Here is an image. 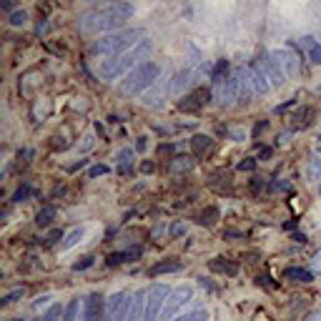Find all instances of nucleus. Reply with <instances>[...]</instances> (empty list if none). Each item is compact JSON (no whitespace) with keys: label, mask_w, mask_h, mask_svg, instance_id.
I'll return each instance as SVG.
<instances>
[{"label":"nucleus","mask_w":321,"mask_h":321,"mask_svg":"<svg viewBox=\"0 0 321 321\" xmlns=\"http://www.w3.org/2000/svg\"><path fill=\"white\" fill-rule=\"evenodd\" d=\"M138 38H143V30H140V28H128V30H120V33L105 35V38L96 40L93 50L100 53V56L116 58V56H123V53H128V48L136 45Z\"/></svg>","instance_id":"1"},{"label":"nucleus","mask_w":321,"mask_h":321,"mask_svg":"<svg viewBox=\"0 0 321 321\" xmlns=\"http://www.w3.org/2000/svg\"><path fill=\"white\" fill-rule=\"evenodd\" d=\"M158 76H160V65L158 63H151V60L140 63L138 68H133L131 73H128V78L120 83V93L123 96H138L140 91L151 88Z\"/></svg>","instance_id":"2"},{"label":"nucleus","mask_w":321,"mask_h":321,"mask_svg":"<svg viewBox=\"0 0 321 321\" xmlns=\"http://www.w3.org/2000/svg\"><path fill=\"white\" fill-rule=\"evenodd\" d=\"M148 53H151V43L143 40L140 45H136L133 50L123 53V56H116V58L103 60V63H100V76H103V78H118L123 70H128L136 60H143Z\"/></svg>","instance_id":"3"},{"label":"nucleus","mask_w":321,"mask_h":321,"mask_svg":"<svg viewBox=\"0 0 321 321\" xmlns=\"http://www.w3.org/2000/svg\"><path fill=\"white\" fill-rule=\"evenodd\" d=\"M120 20H116V18H111L108 13H105L103 8H98V10H91V13H85V15H80V20H78V28L83 30V33H103V30H113L116 25H118Z\"/></svg>","instance_id":"4"},{"label":"nucleus","mask_w":321,"mask_h":321,"mask_svg":"<svg viewBox=\"0 0 321 321\" xmlns=\"http://www.w3.org/2000/svg\"><path fill=\"white\" fill-rule=\"evenodd\" d=\"M171 296V289L166 283H156L151 286L148 296H146V314H143V321H158V316L163 314V306H166V299Z\"/></svg>","instance_id":"5"},{"label":"nucleus","mask_w":321,"mask_h":321,"mask_svg":"<svg viewBox=\"0 0 321 321\" xmlns=\"http://www.w3.org/2000/svg\"><path fill=\"white\" fill-rule=\"evenodd\" d=\"M131 314V296L126 291H118L105 304V321H126Z\"/></svg>","instance_id":"6"},{"label":"nucleus","mask_w":321,"mask_h":321,"mask_svg":"<svg viewBox=\"0 0 321 321\" xmlns=\"http://www.w3.org/2000/svg\"><path fill=\"white\" fill-rule=\"evenodd\" d=\"M191 296H193V289L191 286H181V289H176V291H171V296L166 299V306H163V314H160V319L158 321H171L178 311H181L188 301H191Z\"/></svg>","instance_id":"7"},{"label":"nucleus","mask_w":321,"mask_h":321,"mask_svg":"<svg viewBox=\"0 0 321 321\" xmlns=\"http://www.w3.org/2000/svg\"><path fill=\"white\" fill-rule=\"evenodd\" d=\"M256 63H259V68L266 73V78H269L274 85H283L286 83V73L281 70V65L274 60V56H266V53H261V56L256 58Z\"/></svg>","instance_id":"8"},{"label":"nucleus","mask_w":321,"mask_h":321,"mask_svg":"<svg viewBox=\"0 0 321 321\" xmlns=\"http://www.w3.org/2000/svg\"><path fill=\"white\" fill-rule=\"evenodd\" d=\"M271 56H274V60H276L279 65H281V70H283V73H286V76H296L299 70H301V63H299V58L294 56L291 50H286V48H281V50H274Z\"/></svg>","instance_id":"9"},{"label":"nucleus","mask_w":321,"mask_h":321,"mask_svg":"<svg viewBox=\"0 0 321 321\" xmlns=\"http://www.w3.org/2000/svg\"><path fill=\"white\" fill-rule=\"evenodd\" d=\"M248 83H251V88L256 93H269V88H271V83H269V78H266V73L259 68V63L254 60L251 65H248Z\"/></svg>","instance_id":"10"},{"label":"nucleus","mask_w":321,"mask_h":321,"mask_svg":"<svg viewBox=\"0 0 321 321\" xmlns=\"http://www.w3.org/2000/svg\"><path fill=\"white\" fill-rule=\"evenodd\" d=\"M100 309H103V296L88 294L85 304H83V319L80 321H100Z\"/></svg>","instance_id":"11"},{"label":"nucleus","mask_w":321,"mask_h":321,"mask_svg":"<svg viewBox=\"0 0 321 321\" xmlns=\"http://www.w3.org/2000/svg\"><path fill=\"white\" fill-rule=\"evenodd\" d=\"M105 13H108L111 18H116V20H126V18H131L133 13H136V8L131 5V3H105V5H100Z\"/></svg>","instance_id":"12"},{"label":"nucleus","mask_w":321,"mask_h":321,"mask_svg":"<svg viewBox=\"0 0 321 321\" xmlns=\"http://www.w3.org/2000/svg\"><path fill=\"white\" fill-rule=\"evenodd\" d=\"M208 269L216 271V274H223V276H236V274H239V266H236L234 261L223 259V256L211 259V261H208Z\"/></svg>","instance_id":"13"},{"label":"nucleus","mask_w":321,"mask_h":321,"mask_svg":"<svg viewBox=\"0 0 321 321\" xmlns=\"http://www.w3.org/2000/svg\"><path fill=\"white\" fill-rule=\"evenodd\" d=\"M191 148H193V156H196V158H203V156H208L211 148H213V138H211V136H203V133L193 136V138H191Z\"/></svg>","instance_id":"14"},{"label":"nucleus","mask_w":321,"mask_h":321,"mask_svg":"<svg viewBox=\"0 0 321 321\" xmlns=\"http://www.w3.org/2000/svg\"><path fill=\"white\" fill-rule=\"evenodd\" d=\"M181 269H183V263L178 261V259H168V261L153 263L151 269H148V274L151 276H160V274H176V271H181Z\"/></svg>","instance_id":"15"},{"label":"nucleus","mask_w":321,"mask_h":321,"mask_svg":"<svg viewBox=\"0 0 321 321\" xmlns=\"http://www.w3.org/2000/svg\"><path fill=\"white\" fill-rule=\"evenodd\" d=\"M299 45L306 50V56H309V60H311V63L321 65V45L316 43V38H311V35H304V38L299 40Z\"/></svg>","instance_id":"16"},{"label":"nucleus","mask_w":321,"mask_h":321,"mask_svg":"<svg viewBox=\"0 0 321 321\" xmlns=\"http://www.w3.org/2000/svg\"><path fill=\"white\" fill-rule=\"evenodd\" d=\"M283 279L294 281V283H311V281H314V274H311L309 269H301V266H291V269L283 271Z\"/></svg>","instance_id":"17"},{"label":"nucleus","mask_w":321,"mask_h":321,"mask_svg":"<svg viewBox=\"0 0 321 321\" xmlns=\"http://www.w3.org/2000/svg\"><path fill=\"white\" fill-rule=\"evenodd\" d=\"M146 291H138L136 296H133V301H131V314H128V319L126 321H140V314H146Z\"/></svg>","instance_id":"18"},{"label":"nucleus","mask_w":321,"mask_h":321,"mask_svg":"<svg viewBox=\"0 0 321 321\" xmlns=\"http://www.w3.org/2000/svg\"><path fill=\"white\" fill-rule=\"evenodd\" d=\"M226 73H228V60H216V65H213V70H211V80H213V85H221V83H226L228 78H226Z\"/></svg>","instance_id":"19"},{"label":"nucleus","mask_w":321,"mask_h":321,"mask_svg":"<svg viewBox=\"0 0 321 321\" xmlns=\"http://www.w3.org/2000/svg\"><path fill=\"white\" fill-rule=\"evenodd\" d=\"M208 183H211V188H216V191H221V186H223V191H226L228 183H231V173H228V171L211 173V176H208Z\"/></svg>","instance_id":"20"},{"label":"nucleus","mask_w":321,"mask_h":321,"mask_svg":"<svg viewBox=\"0 0 321 321\" xmlns=\"http://www.w3.org/2000/svg\"><path fill=\"white\" fill-rule=\"evenodd\" d=\"M191 168H193V158L191 156H176L171 160V171H176V173H186Z\"/></svg>","instance_id":"21"},{"label":"nucleus","mask_w":321,"mask_h":321,"mask_svg":"<svg viewBox=\"0 0 321 321\" xmlns=\"http://www.w3.org/2000/svg\"><path fill=\"white\" fill-rule=\"evenodd\" d=\"M83 234H85V228L83 226H78V228H73V231H70V234L65 236V241L60 243V248H63V251H68V248H73L80 239H83Z\"/></svg>","instance_id":"22"},{"label":"nucleus","mask_w":321,"mask_h":321,"mask_svg":"<svg viewBox=\"0 0 321 321\" xmlns=\"http://www.w3.org/2000/svg\"><path fill=\"white\" fill-rule=\"evenodd\" d=\"M53 219H56V208H53V206H43L38 213H35V223H38V226H48Z\"/></svg>","instance_id":"23"},{"label":"nucleus","mask_w":321,"mask_h":321,"mask_svg":"<svg viewBox=\"0 0 321 321\" xmlns=\"http://www.w3.org/2000/svg\"><path fill=\"white\" fill-rule=\"evenodd\" d=\"M216 219H219V208L216 206H208V208H203L199 213V223H203V226H213Z\"/></svg>","instance_id":"24"},{"label":"nucleus","mask_w":321,"mask_h":321,"mask_svg":"<svg viewBox=\"0 0 321 321\" xmlns=\"http://www.w3.org/2000/svg\"><path fill=\"white\" fill-rule=\"evenodd\" d=\"M311 116H314V111H311V108H301V111H296V113H294V118H291V120H294V128H306Z\"/></svg>","instance_id":"25"},{"label":"nucleus","mask_w":321,"mask_h":321,"mask_svg":"<svg viewBox=\"0 0 321 321\" xmlns=\"http://www.w3.org/2000/svg\"><path fill=\"white\" fill-rule=\"evenodd\" d=\"M131 160H133V151L131 148H123L118 153V171L120 173H128L131 171Z\"/></svg>","instance_id":"26"},{"label":"nucleus","mask_w":321,"mask_h":321,"mask_svg":"<svg viewBox=\"0 0 321 321\" xmlns=\"http://www.w3.org/2000/svg\"><path fill=\"white\" fill-rule=\"evenodd\" d=\"M178 111H181V113H196V111H201V105L196 103L193 96H186V98L178 100Z\"/></svg>","instance_id":"27"},{"label":"nucleus","mask_w":321,"mask_h":321,"mask_svg":"<svg viewBox=\"0 0 321 321\" xmlns=\"http://www.w3.org/2000/svg\"><path fill=\"white\" fill-rule=\"evenodd\" d=\"M63 314H65V309H60V304H53V306L40 316V321H60Z\"/></svg>","instance_id":"28"},{"label":"nucleus","mask_w":321,"mask_h":321,"mask_svg":"<svg viewBox=\"0 0 321 321\" xmlns=\"http://www.w3.org/2000/svg\"><path fill=\"white\" fill-rule=\"evenodd\" d=\"M188 85V73L186 70H181V73H176V78H173V85H171V93H178L181 88H186Z\"/></svg>","instance_id":"29"},{"label":"nucleus","mask_w":321,"mask_h":321,"mask_svg":"<svg viewBox=\"0 0 321 321\" xmlns=\"http://www.w3.org/2000/svg\"><path fill=\"white\" fill-rule=\"evenodd\" d=\"M60 321H78V299H73V301L65 306V314H63Z\"/></svg>","instance_id":"30"},{"label":"nucleus","mask_w":321,"mask_h":321,"mask_svg":"<svg viewBox=\"0 0 321 321\" xmlns=\"http://www.w3.org/2000/svg\"><path fill=\"white\" fill-rule=\"evenodd\" d=\"M156 153H158V158H163V160H173V158H176V156H173V153H176V146H173V143H160Z\"/></svg>","instance_id":"31"},{"label":"nucleus","mask_w":321,"mask_h":321,"mask_svg":"<svg viewBox=\"0 0 321 321\" xmlns=\"http://www.w3.org/2000/svg\"><path fill=\"white\" fill-rule=\"evenodd\" d=\"M25 20H28L25 10H13V13H10V18H8V23H10L13 28H20V25H25Z\"/></svg>","instance_id":"32"},{"label":"nucleus","mask_w":321,"mask_h":321,"mask_svg":"<svg viewBox=\"0 0 321 321\" xmlns=\"http://www.w3.org/2000/svg\"><path fill=\"white\" fill-rule=\"evenodd\" d=\"M206 319H208V314L199 309V311H191V314H183V316H176L173 321H206Z\"/></svg>","instance_id":"33"},{"label":"nucleus","mask_w":321,"mask_h":321,"mask_svg":"<svg viewBox=\"0 0 321 321\" xmlns=\"http://www.w3.org/2000/svg\"><path fill=\"white\" fill-rule=\"evenodd\" d=\"M191 96L196 98V103H199L201 108H203V105H206V103L211 100V91H208V88H199V91H193Z\"/></svg>","instance_id":"34"},{"label":"nucleus","mask_w":321,"mask_h":321,"mask_svg":"<svg viewBox=\"0 0 321 321\" xmlns=\"http://www.w3.org/2000/svg\"><path fill=\"white\" fill-rule=\"evenodd\" d=\"M105 263H108V266H120V263H128V254H126V251L111 254L108 259H105Z\"/></svg>","instance_id":"35"},{"label":"nucleus","mask_w":321,"mask_h":321,"mask_svg":"<svg viewBox=\"0 0 321 321\" xmlns=\"http://www.w3.org/2000/svg\"><path fill=\"white\" fill-rule=\"evenodd\" d=\"M93 256H80L76 263H73V271H85V269H91V266H93Z\"/></svg>","instance_id":"36"},{"label":"nucleus","mask_w":321,"mask_h":321,"mask_svg":"<svg viewBox=\"0 0 321 321\" xmlns=\"http://www.w3.org/2000/svg\"><path fill=\"white\" fill-rule=\"evenodd\" d=\"M28 196H30V186H20V188L13 193V199H10V201H13V203H23Z\"/></svg>","instance_id":"37"},{"label":"nucleus","mask_w":321,"mask_h":321,"mask_svg":"<svg viewBox=\"0 0 321 321\" xmlns=\"http://www.w3.org/2000/svg\"><path fill=\"white\" fill-rule=\"evenodd\" d=\"M309 176L314 178V181H316V178H321V160H319V158H311V160H309Z\"/></svg>","instance_id":"38"},{"label":"nucleus","mask_w":321,"mask_h":321,"mask_svg":"<svg viewBox=\"0 0 321 321\" xmlns=\"http://www.w3.org/2000/svg\"><path fill=\"white\" fill-rule=\"evenodd\" d=\"M108 171H111V168L105 166V163H96V166H91V171H88V176H91V178H98V176H105Z\"/></svg>","instance_id":"39"},{"label":"nucleus","mask_w":321,"mask_h":321,"mask_svg":"<svg viewBox=\"0 0 321 321\" xmlns=\"http://www.w3.org/2000/svg\"><path fill=\"white\" fill-rule=\"evenodd\" d=\"M183 234H186V223H183V221H176V223L171 226V236L178 239V236H183Z\"/></svg>","instance_id":"40"},{"label":"nucleus","mask_w":321,"mask_h":321,"mask_svg":"<svg viewBox=\"0 0 321 321\" xmlns=\"http://www.w3.org/2000/svg\"><path fill=\"white\" fill-rule=\"evenodd\" d=\"M20 296H23V289H15V291H10V294L3 299V301H0V304H3V306H8V304H13V301H15V299H20Z\"/></svg>","instance_id":"41"},{"label":"nucleus","mask_w":321,"mask_h":321,"mask_svg":"<svg viewBox=\"0 0 321 321\" xmlns=\"http://www.w3.org/2000/svg\"><path fill=\"white\" fill-rule=\"evenodd\" d=\"M239 171H256V160L254 158H243L239 163Z\"/></svg>","instance_id":"42"},{"label":"nucleus","mask_w":321,"mask_h":321,"mask_svg":"<svg viewBox=\"0 0 321 321\" xmlns=\"http://www.w3.org/2000/svg\"><path fill=\"white\" fill-rule=\"evenodd\" d=\"M196 281H199V283H201L203 289H208V291H216V289H219L216 283H213L211 279H206V276H199V279H196Z\"/></svg>","instance_id":"43"},{"label":"nucleus","mask_w":321,"mask_h":321,"mask_svg":"<svg viewBox=\"0 0 321 321\" xmlns=\"http://www.w3.org/2000/svg\"><path fill=\"white\" fill-rule=\"evenodd\" d=\"M58 239H63V231H60V228H56V231H50V234L45 236V243H56Z\"/></svg>","instance_id":"44"},{"label":"nucleus","mask_w":321,"mask_h":321,"mask_svg":"<svg viewBox=\"0 0 321 321\" xmlns=\"http://www.w3.org/2000/svg\"><path fill=\"white\" fill-rule=\"evenodd\" d=\"M271 191H291V186L286 181H274L271 183Z\"/></svg>","instance_id":"45"},{"label":"nucleus","mask_w":321,"mask_h":321,"mask_svg":"<svg viewBox=\"0 0 321 321\" xmlns=\"http://www.w3.org/2000/svg\"><path fill=\"white\" fill-rule=\"evenodd\" d=\"M291 105H296V98H291V100H286V103H281V105H276V113H283V111H289Z\"/></svg>","instance_id":"46"},{"label":"nucleus","mask_w":321,"mask_h":321,"mask_svg":"<svg viewBox=\"0 0 321 321\" xmlns=\"http://www.w3.org/2000/svg\"><path fill=\"white\" fill-rule=\"evenodd\" d=\"M140 171H143V173H153L156 163H153V160H143V163H140Z\"/></svg>","instance_id":"47"},{"label":"nucleus","mask_w":321,"mask_h":321,"mask_svg":"<svg viewBox=\"0 0 321 321\" xmlns=\"http://www.w3.org/2000/svg\"><path fill=\"white\" fill-rule=\"evenodd\" d=\"M48 301H50V296H38L33 306H35V309H40V306H45V304H48Z\"/></svg>","instance_id":"48"},{"label":"nucleus","mask_w":321,"mask_h":321,"mask_svg":"<svg viewBox=\"0 0 321 321\" xmlns=\"http://www.w3.org/2000/svg\"><path fill=\"white\" fill-rule=\"evenodd\" d=\"M223 236H226V239H243V234H241V231H226Z\"/></svg>","instance_id":"49"},{"label":"nucleus","mask_w":321,"mask_h":321,"mask_svg":"<svg viewBox=\"0 0 321 321\" xmlns=\"http://www.w3.org/2000/svg\"><path fill=\"white\" fill-rule=\"evenodd\" d=\"M289 136H291V131H286V133H279L276 143H279V146H281V143H286V140H289Z\"/></svg>","instance_id":"50"},{"label":"nucleus","mask_w":321,"mask_h":321,"mask_svg":"<svg viewBox=\"0 0 321 321\" xmlns=\"http://www.w3.org/2000/svg\"><path fill=\"white\" fill-rule=\"evenodd\" d=\"M294 241H296V243H301V246H304V243H306L309 239H306V234H294Z\"/></svg>","instance_id":"51"},{"label":"nucleus","mask_w":321,"mask_h":321,"mask_svg":"<svg viewBox=\"0 0 321 321\" xmlns=\"http://www.w3.org/2000/svg\"><path fill=\"white\" fill-rule=\"evenodd\" d=\"M136 148H138V151H146V138H143V136L136 140Z\"/></svg>","instance_id":"52"},{"label":"nucleus","mask_w":321,"mask_h":321,"mask_svg":"<svg viewBox=\"0 0 321 321\" xmlns=\"http://www.w3.org/2000/svg\"><path fill=\"white\" fill-rule=\"evenodd\" d=\"M93 146V136H88V138H83V151H88Z\"/></svg>","instance_id":"53"},{"label":"nucleus","mask_w":321,"mask_h":321,"mask_svg":"<svg viewBox=\"0 0 321 321\" xmlns=\"http://www.w3.org/2000/svg\"><path fill=\"white\" fill-rule=\"evenodd\" d=\"M314 269H316V271H321V251L314 256Z\"/></svg>","instance_id":"54"},{"label":"nucleus","mask_w":321,"mask_h":321,"mask_svg":"<svg viewBox=\"0 0 321 321\" xmlns=\"http://www.w3.org/2000/svg\"><path fill=\"white\" fill-rule=\"evenodd\" d=\"M231 138H234V140H243V131H231Z\"/></svg>","instance_id":"55"},{"label":"nucleus","mask_w":321,"mask_h":321,"mask_svg":"<svg viewBox=\"0 0 321 321\" xmlns=\"http://www.w3.org/2000/svg\"><path fill=\"white\" fill-rule=\"evenodd\" d=\"M251 188H254V191H259V188H263V181H259V178H254V183H251Z\"/></svg>","instance_id":"56"},{"label":"nucleus","mask_w":321,"mask_h":321,"mask_svg":"<svg viewBox=\"0 0 321 321\" xmlns=\"http://www.w3.org/2000/svg\"><path fill=\"white\" fill-rule=\"evenodd\" d=\"M261 158H263V160L271 158V148H261Z\"/></svg>","instance_id":"57"},{"label":"nucleus","mask_w":321,"mask_h":321,"mask_svg":"<svg viewBox=\"0 0 321 321\" xmlns=\"http://www.w3.org/2000/svg\"><path fill=\"white\" fill-rule=\"evenodd\" d=\"M35 33H38V35L45 33V23H38V25H35Z\"/></svg>","instance_id":"58"},{"label":"nucleus","mask_w":321,"mask_h":321,"mask_svg":"<svg viewBox=\"0 0 321 321\" xmlns=\"http://www.w3.org/2000/svg\"><path fill=\"white\" fill-rule=\"evenodd\" d=\"M306 321H321V314H311V316H309Z\"/></svg>","instance_id":"59"},{"label":"nucleus","mask_w":321,"mask_h":321,"mask_svg":"<svg viewBox=\"0 0 321 321\" xmlns=\"http://www.w3.org/2000/svg\"><path fill=\"white\" fill-rule=\"evenodd\" d=\"M316 93H321V85H316Z\"/></svg>","instance_id":"60"},{"label":"nucleus","mask_w":321,"mask_h":321,"mask_svg":"<svg viewBox=\"0 0 321 321\" xmlns=\"http://www.w3.org/2000/svg\"><path fill=\"white\" fill-rule=\"evenodd\" d=\"M316 151H319V156H321V146H319V148H316Z\"/></svg>","instance_id":"61"},{"label":"nucleus","mask_w":321,"mask_h":321,"mask_svg":"<svg viewBox=\"0 0 321 321\" xmlns=\"http://www.w3.org/2000/svg\"><path fill=\"white\" fill-rule=\"evenodd\" d=\"M10 321H20V319H10Z\"/></svg>","instance_id":"62"},{"label":"nucleus","mask_w":321,"mask_h":321,"mask_svg":"<svg viewBox=\"0 0 321 321\" xmlns=\"http://www.w3.org/2000/svg\"><path fill=\"white\" fill-rule=\"evenodd\" d=\"M319 146H321V136H319Z\"/></svg>","instance_id":"63"},{"label":"nucleus","mask_w":321,"mask_h":321,"mask_svg":"<svg viewBox=\"0 0 321 321\" xmlns=\"http://www.w3.org/2000/svg\"><path fill=\"white\" fill-rule=\"evenodd\" d=\"M319 191H321V188H319Z\"/></svg>","instance_id":"64"}]
</instances>
